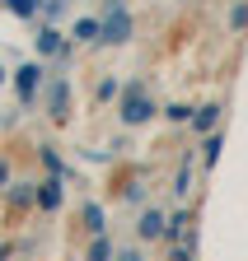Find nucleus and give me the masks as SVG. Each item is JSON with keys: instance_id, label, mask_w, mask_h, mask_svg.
Listing matches in <instances>:
<instances>
[{"instance_id": "f257e3e1", "label": "nucleus", "mask_w": 248, "mask_h": 261, "mask_svg": "<svg viewBox=\"0 0 248 261\" xmlns=\"http://www.w3.org/2000/svg\"><path fill=\"white\" fill-rule=\"evenodd\" d=\"M131 38V14L122 10V0H112L103 14V42H127Z\"/></svg>"}, {"instance_id": "f03ea898", "label": "nucleus", "mask_w": 248, "mask_h": 261, "mask_svg": "<svg viewBox=\"0 0 248 261\" xmlns=\"http://www.w3.org/2000/svg\"><path fill=\"white\" fill-rule=\"evenodd\" d=\"M150 112H154V108H150V98H145L136 84H131L127 93H122V121H127V126H141Z\"/></svg>"}, {"instance_id": "7ed1b4c3", "label": "nucleus", "mask_w": 248, "mask_h": 261, "mask_svg": "<svg viewBox=\"0 0 248 261\" xmlns=\"http://www.w3.org/2000/svg\"><path fill=\"white\" fill-rule=\"evenodd\" d=\"M160 233H169V219L160 210H145L141 215V238H160Z\"/></svg>"}, {"instance_id": "20e7f679", "label": "nucleus", "mask_w": 248, "mask_h": 261, "mask_svg": "<svg viewBox=\"0 0 248 261\" xmlns=\"http://www.w3.org/2000/svg\"><path fill=\"white\" fill-rule=\"evenodd\" d=\"M75 42H103V19H80L75 23Z\"/></svg>"}, {"instance_id": "39448f33", "label": "nucleus", "mask_w": 248, "mask_h": 261, "mask_svg": "<svg viewBox=\"0 0 248 261\" xmlns=\"http://www.w3.org/2000/svg\"><path fill=\"white\" fill-rule=\"evenodd\" d=\"M38 80H42V70H38V65H24V70H19V98H33L38 93Z\"/></svg>"}, {"instance_id": "423d86ee", "label": "nucleus", "mask_w": 248, "mask_h": 261, "mask_svg": "<svg viewBox=\"0 0 248 261\" xmlns=\"http://www.w3.org/2000/svg\"><path fill=\"white\" fill-rule=\"evenodd\" d=\"M38 205H42V210H56V205H61V182H56V177L38 187Z\"/></svg>"}, {"instance_id": "0eeeda50", "label": "nucleus", "mask_w": 248, "mask_h": 261, "mask_svg": "<svg viewBox=\"0 0 248 261\" xmlns=\"http://www.w3.org/2000/svg\"><path fill=\"white\" fill-rule=\"evenodd\" d=\"M38 51H42V56H61V51H66V42H61V33H52V28H47L42 38H38Z\"/></svg>"}, {"instance_id": "6e6552de", "label": "nucleus", "mask_w": 248, "mask_h": 261, "mask_svg": "<svg viewBox=\"0 0 248 261\" xmlns=\"http://www.w3.org/2000/svg\"><path fill=\"white\" fill-rule=\"evenodd\" d=\"M215 121H220V108H215V103H206V108L192 117V126H197V130H215Z\"/></svg>"}, {"instance_id": "1a4fd4ad", "label": "nucleus", "mask_w": 248, "mask_h": 261, "mask_svg": "<svg viewBox=\"0 0 248 261\" xmlns=\"http://www.w3.org/2000/svg\"><path fill=\"white\" fill-rule=\"evenodd\" d=\"M84 228H89L94 238L103 233V210H99V205H84Z\"/></svg>"}, {"instance_id": "9d476101", "label": "nucleus", "mask_w": 248, "mask_h": 261, "mask_svg": "<svg viewBox=\"0 0 248 261\" xmlns=\"http://www.w3.org/2000/svg\"><path fill=\"white\" fill-rule=\"evenodd\" d=\"M215 159H220V136H215V130H211V136H206V145H201V163L211 168Z\"/></svg>"}, {"instance_id": "9b49d317", "label": "nucleus", "mask_w": 248, "mask_h": 261, "mask_svg": "<svg viewBox=\"0 0 248 261\" xmlns=\"http://www.w3.org/2000/svg\"><path fill=\"white\" fill-rule=\"evenodd\" d=\"M52 117H66V84H52Z\"/></svg>"}, {"instance_id": "f8f14e48", "label": "nucleus", "mask_w": 248, "mask_h": 261, "mask_svg": "<svg viewBox=\"0 0 248 261\" xmlns=\"http://www.w3.org/2000/svg\"><path fill=\"white\" fill-rule=\"evenodd\" d=\"M108 256H112V243L99 233V238H94V247H89V261H108Z\"/></svg>"}, {"instance_id": "ddd939ff", "label": "nucleus", "mask_w": 248, "mask_h": 261, "mask_svg": "<svg viewBox=\"0 0 248 261\" xmlns=\"http://www.w3.org/2000/svg\"><path fill=\"white\" fill-rule=\"evenodd\" d=\"M5 10H14L19 19H33V14H38V5H33V0H5Z\"/></svg>"}, {"instance_id": "4468645a", "label": "nucleus", "mask_w": 248, "mask_h": 261, "mask_svg": "<svg viewBox=\"0 0 248 261\" xmlns=\"http://www.w3.org/2000/svg\"><path fill=\"white\" fill-rule=\"evenodd\" d=\"M28 201H33V196H28V187H14V191H10V205H28Z\"/></svg>"}, {"instance_id": "2eb2a0df", "label": "nucleus", "mask_w": 248, "mask_h": 261, "mask_svg": "<svg viewBox=\"0 0 248 261\" xmlns=\"http://www.w3.org/2000/svg\"><path fill=\"white\" fill-rule=\"evenodd\" d=\"M230 23H234V28H243V23H248V5H239V10L230 14Z\"/></svg>"}, {"instance_id": "dca6fc26", "label": "nucleus", "mask_w": 248, "mask_h": 261, "mask_svg": "<svg viewBox=\"0 0 248 261\" xmlns=\"http://www.w3.org/2000/svg\"><path fill=\"white\" fill-rule=\"evenodd\" d=\"M117 261H141V252H136V247H127V252H117Z\"/></svg>"}, {"instance_id": "f3484780", "label": "nucleus", "mask_w": 248, "mask_h": 261, "mask_svg": "<svg viewBox=\"0 0 248 261\" xmlns=\"http://www.w3.org/2000/svg\"><path fill=\"white\" fill-rule=\"evenodd\" d=\"M169 261H192V252H188V247H178V252H173Z\"/></svg>"}]
</instances>
